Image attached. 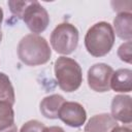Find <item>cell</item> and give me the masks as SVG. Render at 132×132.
I'll use <instances>...</instances> for the list:
<instances>
[{
  "instance_id": "6da1fadb",
  "label": "cell",
  "mask_w": 132,
  "mask_h": 132,
  "mask_svg": "<svg viewBox=\"0 0 132 132\" xmlns=\"http://www.w3.org/2000/svg\"><path fill=\"white\" fill-rule=\"evenodd\" d=\"M52 51L45 38L37 34L25 35L18 44V57L27 66H39L47 63Z\"/></svg>"
},
{
  "instance_id": "7a4b0ae2",
  "label": "cell",
  "mask_w": 132,
  "mask_h": 132,
  "mask_svg": "<svg viewBox=\"0 0 132 132\" xmlns=\"http://www.w3.org/2000/svg\"><path fill=\"white\" fill-rule=\"evenodd\" d=\"M114 39L116 34L112 26L107 22H98L87 31L85 46L91 56L100 58L111 51Z\"/></svg>"
},
{
  "instance_id": "3957f363",
  "label": "cell",
  "mask_w": 132,
  "mask_h": 132,
  "mask_svg": "<svg viewBox=\"0 0 132 132\" xmlns=\"http://www.w3.org/2000/svg\"><path fill=\"white\" fill-rule=\"evenodd\" d=\"M55 76L60 89L71 93L76 91L82 82V70L79 64L72 58L59 57L54 65Z\"/></svg>"
},
{
  "instance_id": "277c9868",
  "label": "cell",
  "mask_w": 132,
  "mask_h": 132,
  "mask_svg": "<svg viewBox=\"0 0 132 132\" xmlns=\"http://www.w3.org/2000/svg\"><path fill=\"white\" fill-rule=\"evenodd\" d=\"M78 30L70 23L59 24L51 34V44L56 53L61 55L72 54L78 44Z\"/></svg>"
},
{
  "instance_id": "5b68a950",
  "label": "cell",
  "mask_w": 132,
  "mask_h": 132,
  "mask_svg": "<svg viewBox=\"0 0 132 132\" xmlns=\"http://www.w3.org/2000/svg\"><path fill=\"white\" fill-rule=\"evenodd\" d=\"M22 20L27 25L32 34L43 32L50 24V15L46 9L36 0L29 1L22 15Z\"/></svg>"
},
{
  "instance_id": "8992f818",
  "label": "cell",
  "mask_w": 132,
  "mask_h": 132,
  "mask_svg": "<svg viewBox=\"0 0 132 132\" xmlns=\"http://www.w3.org/2000/svg\"><path fill=\"white\" fill-rule=\"evenodd\" d=\"M113 73L111 66L105 63H97L88 70V85L98 93L108 92L110 90V78Z\"/></svg>"
},
{
  "instance_id": "52a82bcc",
  "label": "cell",
  "mask_w": 132,
  "mask_h": 132,
  "mask_svg": "<svg viewBox=\"0 0 132 132\" xmlns=\"http://www.w3.org/2000/svg\"><path fill=\"white\" fill-rule=\"evenodd\" d=\"M58 118L67 126L78 128L85 124L87 120V111L78 102L65 101L60 108Z\"/></svg>"
},
{
  "instance_id": "ba28073f",
  "label": "cell",
  "mask_w": 132,
  "mask_h": 132,
  "mask_svg": "<svg viewBox=\"0 0 132 132\" xmlns=\"http://www.w3.org/2000/svg\"><path fill=\"white\" fill-rule=\"evenodd\" d=\"M111 117L124 124L132 122V98L129 95H117L111 101Z\"/></svg>"
},
{
  "instance_id": "9c48e42d",
  "label": "cell",
  "mask_w": 132,
  "mask_h": 132,
  "mask_svg": "<svg viewBox=\"0 0 132 132\" xmlns=\"http://www.w3.org/2000/svg\"><path fill=\"white\" fill-rule=\"evenodd\" d=\"M117 126V121L109 113H99L88 121L85 126V132H111Z\"/></svg>"
},
{
  "instance_id": "30bf717a",
  "label": "cell",
  "mask_w": 132,
  "mask_h": 132,
  "mask_svg": "<svg viewBox=\"0 0 132 132\" xmlns=\"http://www.w3.org/2000/svg\"><path fill=\"white\" fill-rule=\"evenodd\" d=\"M110 89L119 93H129L132 90V71L121 68L113 71L110 78Z\"/></svg>"
},
{
  "instance_id": "8fae6325",
  "label": "cell",
  "mask_w": 132,
  "mask_h": 132,
  "mask_svg": "<svg viewBox=\"0 0 132 132\" xmlns=\"http://www.w3.org/2000/svg\"><path fill=\"white\" fill-rule=\"evenodd\" d=\"M64 102H65L64 97L59 94H53L46 96L40 102V112L46 119H51V120L58 119L60 108Z\"/></svg>"
},
{
  "instance_id": "7c38bea8",
  "label": "cell",
  "mask_w": 132,
  "mask_h": 132,
  "mask_svg": "<svg viewBox=\"0 0 132 132\" xmlns=\"http://www.w3.org/2000/svg\"><path fill=\"white\" fill-rule=\"evenodd\" d=\"M113 32L121 39L131 41L132 39V13L119 12L113 19Z\"/></svg>"
},
{
  "instance_id": "4fadbf2b",
  "label": "cell",
  "mask_w": 132,
  "mask_h": 132,
  "mask_svg": "<svg viewBox=\"0 0 132 132\" xmlns=\"http://www.w3.org/2000/svg\"><path fill=\"white\" fill-rule=\"evenodd\" d=\"M0 132H18L14 111L8 102H0Z\"/></svg>"
},
{
  "instance_id": "5bb4252c",
  "label": "cell",
  "mask_w": 132,
  "mask_h": 132,
  "mask_svg": "<svg viewBox=\"0 0 132 132\" xmlns=\"http://www.w3.org/2000/svg\"><path fill=\"white\" fill-rule=\"evenodd\" d=\"M0 102H8L11 105H13L15 102L12 84L9 77L3 72H0Z\"/></svg>"
},
{
  "instance_id": "9a60e30c",
  "label": "cell",
  "mask_w": 132,
  "mask_h": 132,
  "mask_svg": "<svg viewBox=\"0 0 132 132\" xmlns=\"http://www.w3.org/2000/svg\"><path fill=\"white\" fill-rule=\"evenodd\" d=\"M118 57L121 61L131 64L132 62V42L126 41L120 45L118 48Z\"/></svg>"
},
{
  "instance_id": "2e32d148",
  "label": "cell",
  "mask_w": 132,
  "mask_h": 132,
  "mask_svg": "<svg viewBox=\"0 0 132 132\" xmlns=\"http://www.w3.org/2000/svg\"><path fill=\"white\" fill-rule=\"evenodd\" d=\"M45 129L46 126L43 123L37 120H31L22 126L20 132H45Z\"/></svg>"
},
{
  "instance_id": "e0dca14e",
  "label": "cell",
  "mask_w": 132,
  "mask_h": 132,
  "mask_svg": "<svg viewBox=\"0 0 132 132\" xmlns=\"http://www.w3.org/2000/svg\"><path fill=\"white\" fill-rule=\"evenodd\" d=\"M29 1L25 0V1H19V0H9L7 2L8 6H9V9L11 11L12 14H14L15 16L22 19V15H23V12L27 6Z\"/></svg>"
},
{
  "instance_id": "ac0fdd59",
  "label": "cell",
  "mask_w": 132,
  "mask_h": 132,
  "mask_svg": "<svg viewBox=\"0 0 132 132\" xmlns=\"http://www.w3.org/2000/svg\"><path fill=\"white\" fill-rule=\"evenodd\" d=\"M111 132H132V131H131V129L128 128V127L117 126V127H114V128L111 130Z\"/></svg>"
},
{
  "instance_id": "d6986e66",
  "label": "cell",
  "mask_w": 132,
  "mask_h": 132,
  "mask_svg": "<svg viewBox=\"0 0 132 132\" xmlns=\"http://www.w3.org/2000/svg\"><path fill=\"white\" fill-rule=\"evenodd\" d=\"M45 132H65L63 128L59 126H52V127H46Z\"/></svg>"
},
{
  "instance_id": "ffe728a7",
  "label": "cell",
  "mask_w": 132,
  "mask_h": 132,
  "mask_svg": "<svg viewBox=\"0 0 132 132\" xmlns=\"http://www.w3.org/2000/svg\"><path fill=\"white\" fill-rule=\"evenodd\" d=\"M2 21H3V10H2V8L0 7V28H1Z\"/></svg>"
},
{
  "instance_id": "44dd1931",
  "label": "cell",
  "mask_w": 132,
  "mask_h": 132,
  "mask_svg": "<svg viewBox=\"0 0 132 132\" xmlns=\"http://www.w3.org/2000/svg\"><path fill=\"white\" fill-rule=\"evenodd\" d=\"M2 40V31H1V28H0V42Z\"/></svg>"
}]
</instances>
